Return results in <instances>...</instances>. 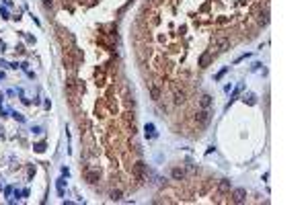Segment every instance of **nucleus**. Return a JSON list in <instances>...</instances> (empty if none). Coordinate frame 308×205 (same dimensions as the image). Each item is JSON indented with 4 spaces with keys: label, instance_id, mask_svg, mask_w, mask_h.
<instances>
[{
    "label": "nucleus",
    "instance_id": "f257e3e1",
    "mask_svg": "<svg viewBox=\"0 0 308 205\" xmlns=\"http://www.w3.org/2000/svg\"><path fill=\"white\" fill-rule=\"evenodd\" d=\"M212 45H214V49H218V51H226V49L230 47V39H228L226 35H218V37H214Z\"/></svg>",
    "mask_w": 308,
    "mask_h": 205
},
{
    "label": "nucleus",
    "instance_id": "f03ea898",
    "mask_svg": "<svg viewBox=\"0 0 308 205\" xmlns=\"http://www.w3.org/2000/svg\"><path fill=\"white\" fill-rule=\"evenodd\" d=\"M132 172H133V176H136L138 181H144V176H146V164L142 162V160H140V162H136L132 166Z\"/></svg>",
    "mask_w": 308,
    "mask_h": 205
},
{
    "label": "nucleus",
    "instance_id": "7ed1b4c3",
    "mask_svg": "<svg viewBox=\"0 0 308 205\" xmlns=\"http://www.w3.org/2000/svg\"><path fill=\"white\" fill-rule=\"evenodd\" d=\"M195 121L199 123L201 127H206V125L210 123V111H208V109H203V111H199V113L195 115Z\"/></svg>",
    "mask_w": 308,
    "mask_h": 205
},
{
    "label": "nucleus",
    "instance_id": "20e7f679",
    "mask_svg": "<svg viewBox=\"0 0 308 205\" xmlns=\"http://www.w3.org/2000/svg\"><path fill=\"white\" fill-rule=\"evenodd\" d=\"M173 101H175L177 105L185 101V90H183V88H179L177 84H173Z\"/></svg>",
    "mask_w": 308,
    "mask_h": 205
},
{
    "label": "nucleus",
    "instance_id": "39448f33",
    "mask_svg": "<svg viewBox=\"0 0 308 205\" xmlns=\"http://www.w3.org/2000/svg\"><path fill=\"white\" fill-rule=\"evenodd\" d=\"M257 23L259 25H267L269 23V10L267 8H259L257 10Z\"/></svg>",
    "mask_w": 308,
    "mask_h": 205
},
{
    "label": "nucleus",
    "instance_id": "423d86ee",
    "mask_svg": "<svg viewBox=\"0 0 308 205\" xmlns=\"http://www.w3.org/2000/svg\"><path fill=\"white\" fill-rule=\"evenodd\" d=\"M245 197H247V191H245V189H236V191L232 193V201H234V203H242Z\"/></svg>",
    "mask_w": 308,
    "mask_h": 205
},
{
    "label": "nucleus",
    "instance_id": "0eeeda50",
    "mask_svg": "<svg viewBox=\"0 0 308 205\" xmlns=\"http://www.w3.org/2000/svg\"><path fill=\"white\" fill-rule=\"evenodd\" d=\"M199 103H201V107H203V109H208V107L212 105V96H210V94H203V96L199 99Z\"/></svg>",
    "mask_w": 308,
    "mask_h": 205
},
{
    "label": "nucleus",
    "instance_id": "6e6552de",
    "mask_svg": "<svg viewBox=\"0 0 308 205\" xmlns=\"http://www.w3.org/2000/svg\"><path fill=\"white\" fill-rule=\"evenodd\" d=\"M173 178H177V181H181V178H185V172H183L181 168H173Z\"/></svg>",
    "mask_w": 308,
    "mask_h": 205
},
{
    "label": "nucleus",
    "instance_id": "1a4fd4ad",
    "mask_svg": "<svg viewBox=\"0 0 308 205\" xmlns=\"http://www.w3.org/2000/svg\"><path fill=\"white\" fill-rule=\"evenodd\" d=\"M208 64H210V53H203V55L199 58V66H201V68H206Z\"/></svg>",
    "mask_w": 308,
    "mask_h": 205
},
{
    "label": "nucleus",
    "instance_id": "9d476101",
    "mask_svg": "<svg viewBox=\"0 0 308 205\" xmlns=\"http://www.w3.org/2000/svg\"><path fill=\"white\" fill-rule=\"evenodd\" d=\"M146 135H148V137H154V135H156V133H154V125H152V123H148V125H146Z\"/></svg>",
    "mask_w": 308,
    "mask_h": 205
},
{
    "label": "nucleus",
    "instance_id": "9b49d317",
    "mask_svg": "<svg viewBox=\"0 0 308 205\" xmlns=\"http://www.w3.org/2000/svg\"><path fill=\"white\" fill-rule=\"evenodd\" d=\"M87 178H88V183H97L99 181V172H88Z\"/></svg>",
    "mask_w": 308,
    "mask_h": 205
},
{
    "label": "nucleus",
    "instance_id": "f8f14e48",
    "mask_svg": "<svg viewBox=\"0 0 308 205\" xmlns=\"http://www.w3.org/2000/svg\"><path fill=\"white\" fill-rule=\"evenodd\" d=\"M150 94H152V99H154V101H158V96H160V92H158V88H156V86H150Z\"/></svg>",
    "mask_w": 308,
    "mask_h": 205
},
{
    "label": "nucleus",
    "instance_id": "ddd939ff",
    "mask_svg": "<svg viewBox=\"0 0 308 205\" xmlns=\"http://www.w3.org/2000/svg\"><path fill=\"white\" fill-rule=\"evenodd\" d=\"M58 195L64 197V181H58Z\"/></svg>",
    "mask_w": 308,
    "mask_h": 205
},
{
    "label": "nucleus",
    "instance_id": "4468645a",
    "mask_svg": "<svg viewBox=\"0 0 308 205\" xmlns=\"http://www.w3.org/2000/svg\"><path fill=\"white\" fill-rule=\"evenodd\" d=\"M111 199L113 201H119L121 199V191H111Z\"/></svg>",
    "mask_w": 308,
    "mask_h": 205
},
{
    "label": "nucleus",
    "instance_id": "2eb2a0df",
    "mask_svg": "<svg viewBox=\"0 0 308 205\" xmlns=\"http://www.w3.org/2000/svg\"><path fill=\"white\" fill-rule=\"evenodd\" d=\"M230 189V181H222L220 183V191H228Z\"/></svg>",
    "mask_w": 308,
    "mask_h": 205
},
{
    "label": "nucleus",
    "instance_id": "dca6fc26",
    "mask_svg": "<svg viewBox=\"0 0 308 205\" xmlns=\"http://www.w3.org/2000/svg\"><path fill=\"white\" fill-rule=\"evenodd\" d=\"M35 150H37V152H43L45 146H43V144H37V146H35Z\"/></svg>",
    "mask_w": 308,
    "mask_h": 205
},
{
    "label": "nucleus",
    "instance_id": "f3484780",
    "mask_svg": "<svg viewBox=\"0 0 308 205\" xmlns=\"http://www.w3.org/2000/svg\"><path fill=\"white\" fill-rule=\"evenodd\" d=\"M51 4H53V0H43V6H45V8H49Z\"/></svg>",
    "mask_w": 308,
    "mask_h": 205
},
{
    "label": "nucleus",
    "instance_id": "a211bd4d",
    "mask_svg": "<svg viewBox=\"0 0 308 205\" xmlns=\"http://www.w3.org/2000/svg\"><path fill=\"white\" fill-rule=\"evenodd\" d=\"M0 14H2L4 19H8V12H6V8H0Z\"/></svg>",
    "mask_w": 308,
    "mask_h": 205
}]
</instances>
